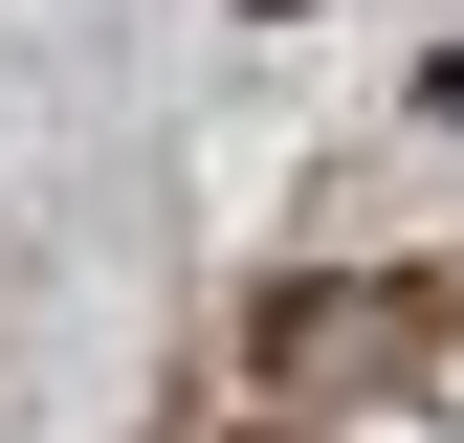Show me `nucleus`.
<instances>
[{
	"mask_svg": "<svg viewBox=\"0 0 464 443\" xmlns=\"http://www.w3.org/2000/svg\"><path fill=\"white\" fill-rule=\"evenodd\" d=\"M442 355H464L442 266H287V289L244 310V377H266V399H442Z\"/></svg>",
	"mask_w": 464,
	"mask_h": 443,
	"instance_id": "f257e3e1",
	"label": "nucleus"
},
{
	"mask_svg": "<svg viewBox=\"0 0 464 443\" xmlns=\"http://www.w3.org/2000/svg\"><path fill=\"white\" fill-rule=\"evenodd\" d=\"M244 23H310V0H244Z\"/></svg>",
	"mask_w": 464,
	"mask_h": 443,
	"instance_id": "f03ea898",
	"label": "nucleus"
}]
</instances>
